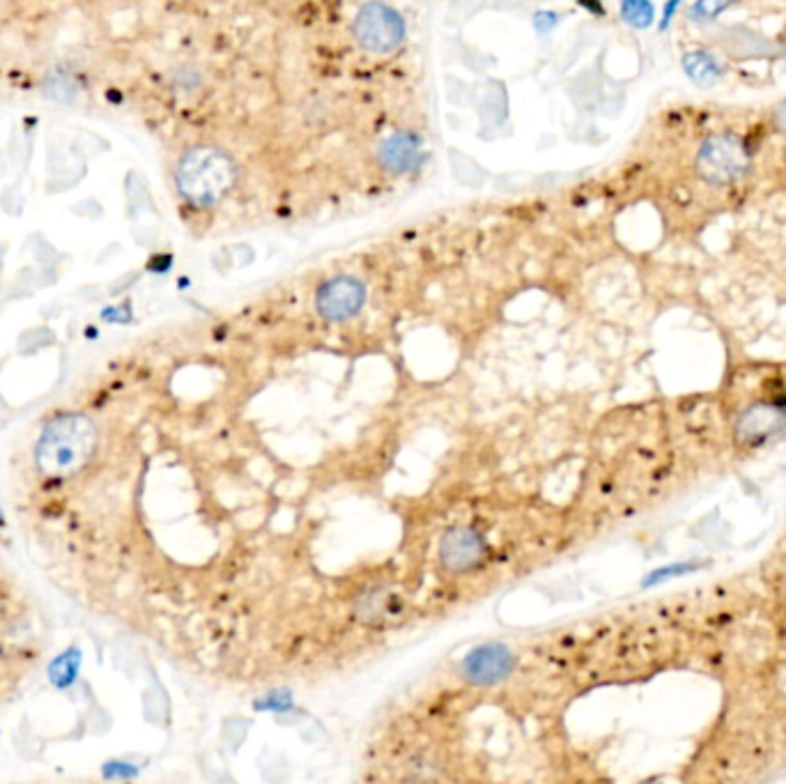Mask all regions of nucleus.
Returning <instances> with one entry per match:
<instances>
[{"label":"nucleus","instance_id":"9b49d317","mask_svg":"<svg viewBox=\"0 0 786 784\" xmlns=\"http://www.w3.org/2000/svg\"><path fill=\"white\" fill-rule=\"evenodd\" d=\"M382 164L389 168V171L403 173L410 171L419 159V143L410 134H396L391 136L387 143L382 145Z\"/></svg>","mask_w":786,"mask_h":784},{"label":"nucleus","instance_id":"4468645a","mask_svg":"<svg viewBox=\"0 0 786 784\" xmlns=\"http://www.w3.org/2000/svg\"><path fill=\"white\" fill-rule=\"evenodd\" d=\"M407 768H410V778L419 784H428L430 780H435L437 773H439L437 762L430 755H426V752H423V755L412 757Z\"/></svg>","mask_w":786,"mask_h":784},{"label":"nucleus","instance_id":"f3484780","mask_svg":"<svg viewBox=\"0 0 786 784\" xmlns=\"http://www.w3.org/2000/svg\"><path fill=\"white\" fill-rule=\"evenodd\" d=\"M775 125H777V129H780V132L786 136V102H782L780 106H777V111H775Z\"/></svg>","mask_w":786,"mask_h":784},{"label":"nucleus","instance_id":"f03ea898","mask_svg":"<svg viewBox=\"0 0 786 784\" xmlns=\"http://www.w3.org/2000/svg\"><path fill=\"white\" fill-rule=\"evenodd\" d=\"M235 184V164L217 148H194L177 166V189L189 203L210 207L219 203Z\"/></svg>","mask_w":786,"mask_h":784},{"label":"nucleus","instance_id":"20e7f679","mask_svg":"<svg viewBox=\"0 0 786 784\" xmlns=\"http://www.w3.org/2000/svg\"><path fill=\"white\" fill-rule=\"evenodd\" d=\"M28 612L26 603L19 596V587H14L10 578L0 573V672H12L17 665V656L26 663L28 653Z\"/></svg>","mask_w":786,"mask_h":784},{"label":"nucleus","instance_id":"423d86ee","mask_svg":"<svg viewBox=\"0 0 786 784\" xmlns=\"http://www.w3.org/2000/svg\"><path fill=\"white\" fill-rule=\"evenodd\" d=\"M488 559V543L474 527H453L439 541V561L451 573H472Z\"/></svg>","mask_w":786,"mask_h":784},{"label":"nucleus","instance_id":"0eeeda50","mask_svg":"<svg viewBox=\"0 0 786 784\" xmlns=\"http://www.w3.org/2000/svg\"><path fill=\"white\" fill-rule=\"evenodd\" d=\"M786 426V401H759L747 405L738 414L734 424V437L741 444H757L768 442Z\"/></svg>","mask_w":786,"mask_h":784},{"label":"nucleus","instance_id":"7ed1b4c3","mask_svg":"<svg viewBox=\"0 0 786 784\" xmlns=\"http://www.w3.org/2000/svg\"><path fill=\"white\" fill-rule=\"evenodd\" d=\"M695 164L701 180L713 187H727L745 178L752 166V155L741 136L713 134L699 145Z\"/></svg>","mask_w":786,"mask_h":784},{"label":"nucleus","instance_id":"f8f14e48","mask_svg":"<svg viewBox=\"0 0 786 784\" xmlns=\"http://www.w3.org/2000/svg\"><path fill=\"white\" fill-rule=\"evenodd\" d=\"M683 69L688 79L701 88H711L722 79V65L708 51H690L683 56Z\"/></svg>","mask_w":786,"mask_h":784},{"label":"nucleus","instance_id":"6e6552de","mask_svg":"<svg viewBox=\"0 0 786 784\" xmlns=\"http://www.w3.org/2000/svg\"><path fill=\"white\" fill-rule=\"evenodd\" d=\"M515 667V656L504 644H483V647L467 653L462 660L460 672L474 686H492L504 681Z\"/></svg>","mask_w":786,"mask_h":784},{"label":"nucleus","instance_id":"f257e3e1","mask_svg":"<svg viewBox=\"0 0 786 784\" xmlns=\"http://www.w3.org/2000/svg\"><path fill=\"white\" fill-rule=\"evenodd\" d=\"M95 447V424L83 414H63L44 426L35 447V460L42 474L67 479L90 463Z\"/></svg>","mask_w":786,"mask_h":784},{"label":"nucleus","instance_id":"39448f33","mask_svg":"<svg viewBox=\"0 0 786 784\" xmlns=\"http://www.w3.org/2000/svg\"><path fill=\"white\" fill-rule=\"evenodd\" d=\"M354 35L368 51L387 53L403 42L405 23L387 5H364L354 19Z\"/></svg>","mask_w":786,"mask_h":784},{"label":"nucleus","instance_id":"9d476101","mask_svg":"<svg viewBox=\"0 0 786 784\" xmlns=\"http://www.w3.org/2000/svg\"><path fill=\"white\" fill-rule=\"evenodd\" d=\"M403 612V598L389 587H373L354 605V614L368 626L391 624Z\"/></svg>","mask_w":786,"mask_h":784},{"label":"nucleus","instance_id":"1a4fd4ad","mask_svg":"<svg viewBox=\"0 0 786 784\" xmlns=\"http://www.w3.org/2000/svg\"><path fill=\"white\" fill-rule=\"evenodd\" d=\"M366 302V288L352 276H336L318 290V311L327 320H345L359 313Z\"/></svg>","mask_w":786,"mask_h":784},{"label":"nucleus","instance_id":"ddd939ff","mask_svg":"<svg viewBox=\"0 0 786 784\" xmlns=\"http://www.w3.org/2000/svg\"><path fill=\"white\" fill-rule=\"evenodd\" d=\"M621 17L635 28H649L655 19V10L651 3H639V0H635V3L621 5Z\"/></svg>","mask_w":786,"mask_h":784},{"label":"nucleus","instance_id":"dca6fc26","mask_svg":"<svg viewBox=\"0 0 786 784\" xmlns=\"http://www.w3.org/2000/svg\"><path fill=\"white\" fill-rule=\"evenodd\" d=\"M678 7H681V3H667V5H665V14H662L660 30H667V28H669V23L674 21V14L678 12Z\"/></svg>","mask_w":786,"mask_h":784},{"label":"nucleus","instance_id":"2eb2a0df","mask_svg":"<svg viewBox=\"0 0 786 784\" xmlns=\"http://www.w3.org/2000/svg\"><path fill=\"white\" fill-rule=\"evenodd\" d=\"M729 3H695L688 7V19L690 21H713L718 19L722 12L729 10Z\"/></svg>","mask_w":786,"mask_h":784}]
</instances>
